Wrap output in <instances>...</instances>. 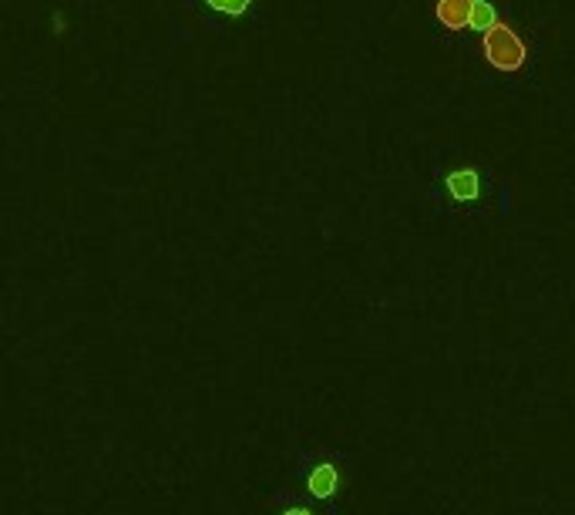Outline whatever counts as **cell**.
<instances>
[{
	"mask_svg": "<svg viewBox=\"0 0 575 515\" xmlns=\"http://www.w3.org/2000/svg\"><path fill=\"white\" fill-rule=\"evenodd\" d=\"M444 186H448L451 199L458 202H475L481 196V176L475 169H454L444 176Z\"/></svg>",
	"mask_w": 575,
	"mask_h": 515,
	"instance_id": "obj_4",
	"label": "cell"
},
{
	"mask_svg": "<svg viewBox=\"0 0 575 515\" xmlns=\"http://www.w3.org/2000/svg\"><path fill=\"white\" fill-rule=\"evenodd\" d=\"M478 54L488 68L502 71V75H518L528 61V44L522 34L515 31L512 24L498 21L495 27H488L481 34V44H478Z\"/></svg>",
	"mask_w": 575,
	"mask_h": 515,
	"instance_id": "obj_1",
	"label": "cell"
},
{
	"mask_svg": "<svg viewBox=\"0 0 575 515\" xmlns=\"http://www.w3.org/2000/svg\"><path fill=\"white\" fill-rule=\"evenodd\" d=\"M340 468L337 462H330V458H320V462L310 465V472H306V492L313 495V499L320 502H333L340 495Z\"/></svg>",
	"mask_w": 575,
	"mask_h": 515,
	"instance_id": "obj_2",
	"label": "cell"
},
{
	"mask_svg": "<svg viewBox=\"0 0 575 515\" xmlns=\"http://www.w3.org/2000/svg\"><path fill=\"white\" fill-rule=\"evenodd\" d=\"M495 24H498L495 4H488V0H478V4H475V21H471V31L485 34L488 27H495Z\"/></svg>",
	"mask_w": 575,
	"mask_h": 515,
	"instance_id": "obj_5",
	"label": "cell"
},
{
	"mask_svg": "<svg viewBox=\"0 0 575 515\" xmlns=\"http://www.w3.org/2000/svg\"><path fill=\"white\" fill-rule=\"evenodd\" d=\"M280 515H313V509H310V505H306V502L293 499V502H286V505H283Z\"/></svg>",
	"mask_w": 575,
	"mask_h": 515,
	"instance_id": "obj_7",
	"label": "cell"
},
{
	"mask_svg": "<svg viewBox=\"0 0 575 515\" xmlns=\"http://www.w3.org/2000/svg\"><path fill=\"white\" fill-rule=\"evenodd\" d=\"M206 4L212 7V11L219 14H246L249 11V0H206Z\"/></svg>",
	"mask_w": 575,
	"mask_h": 515,
	"instance_id": "obj_6",
	"label": "cell"
},
{
	"mask_svg": "<svg viewBox=\"0 0 575 515\" xmlns=\"http://www.w3.org/2000/svg\"><path fill=\"white\" fill-rule=\"evenodd\" d=\"M478 0H434V21L444 31H471Z\"/></svg>",
	"mask_w": 575,
	"mask_h": 515,
	"instance_id": "obj_3",
	"label": "cell"
}]
</instances>
